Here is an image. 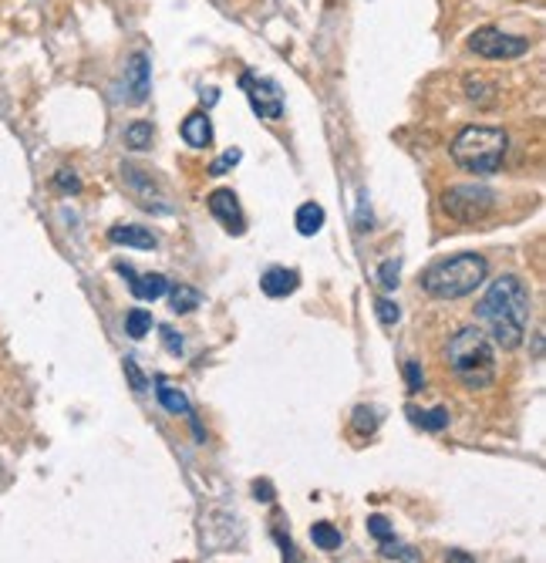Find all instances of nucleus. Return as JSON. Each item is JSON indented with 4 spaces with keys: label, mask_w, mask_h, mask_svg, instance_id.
Wrapping results in <instances>:
<instances>
[{
    "label": "nucleus",
    "mask_w": 546,
    "mask_h": 563,
    "mask_svg": "<svg viewBox=\"0 0 546 563\" xmlns=\"http://www.w3.org/2000/svg\"><path fill=\"white\" fill-rule=\"evenodd\" d=\"M445 563H476V557H472V553H466V550H449Z\"/></svg>",
    "instance_id": "obj_33"
},
{
    "label": "nucleus",
    "mask_w": 546,
    "mask_h": 563,
    "mask_svg": "<svg viewBox=\"0 0 546 563\" xmlns=\"http://www.w3.org/2000/svg\"><path fill=\"white\" fill-rule=\"evenodd\" d=\"M217 98H219V91H217V88L203 91V102H206V105H217Z\"/></svg>",
    "instance_id": "obj_35"
},
{
    "label": "nucleus",
    "mask_w": 546,
    "mask_h": 563,
    "mask_svg": "<svg viewBox=\"0 0 546 563\" xmlns=\"http://www.w3.org/2000/svg\"><path fill=\"white\" fill-rule=\"evenodd\" d=\"M240 159H243V152L236 149V145H233V149H227V152L219 155L217 162L209 166V176H223V172H229L233 166H240Z\"/></svg>",
    "instance_id": "obj_28"
},
{
    "label": "nucleus",
    "mask_w": 546,
    "mask_h": 563,
    "mask_svg": "<svg viewBox=\"0 0 546 563\" xmlns=\"http://www.w3.org/2000/svg\"><path fill=\"white\" fill-rule=\"evenodd\" d=\"M402 281V260L398 256H388L382 267H378V283H382L384 291H394Z\"/></svg>",
    "instance_id": "obj_23"
},
{
    "label": "nucleus",
    "mask_w": 546,
    "mask_h": 563,
    "mask_svg": "<svg viewBox=\"0 0 546 563\" xmlns=\"http://www.w3.org/2000/svg\"><path fill=\"white\" fill-rule=\"evenodd\" d=\"M324 219H328L324 206L304 203L301 209H297V217H293V226H297V233H301V236H318V233L324 230Z\"/></svg>",
    "instance_id": "obj_16"
},
{
    "label": "nucleus",
    "mask_w": 546,
    "mask_h": 563,
    "mask_svg": "<svg viewBox=\"0 0 546 563\" xmlns=\"http://www.w3.org/2000/svg\"><path fill=\"white\" fill-rule=\"evenodd\" d=\"M115 270L125 277L132 297H139V300H159V297L169 294V281H165L162 273H135L128 263H118Z\"/></svg>",
    "instance_id": "obj_11"
},
{
    "label": "nucleus",
    "mask_w": 546,
    "mask_h": 563,
    "mask_svg": "<svg viewBox=\"0 0 546 563\" xmlns=\"http://www.w3.org/2000/svg\"><path fill=\"white\" fill-rule=\"evenodd\" d=\"M375 310H378V320H382L384 328H392V324L402 320V308H398L394 300H388V297H378V300H375Z\"/></svg>",
    "instance_id": "obj_26"
},
{
    "label": "nucleus",
    "mask_w": 546,
    "mask_h": 563,
    "mask_svg": "<svg viewBox=\"0 0 546 563\" xmlns=\"http://www.w3.org/2000/svg\"><path fill=\"white\" fill-rule=\"evenodd\" d=\"M240 91L246 95V102L254 108L256 118H267V122H277L283 118V88H280L273 78L267 75H254V71H243L240 75Z\"/></svg>",
    "instance_id": "obj_7"
},
{
    "label": "nucleus",
    "mask_w": 546,
    "mask_h": 563,
    "mask_svg": "<svg viewBox=\"0 0 546 563\" xmlns=\"http://www.w3.org/2000/svg\"><path fill=\"white\" fill-rule=\"evenodd\" d=\"M445 365L456 374L458 384H466L469 392H483L495 382L499 361H495V345L486 337L479 328H458L449 345H445Z\"/></svg>",
    "instance_id": "obj_2"
},
{
    "label": "nucleus",
    "mask_w": 546,
    "mask_h": 563,
    "mask_svg": "<svg viewBox=\"0 0 546 563\" xmlns=\"http://www.w3.org/2000/svg\"><path fill=\"white\" fill-rule=\"evenodd\" d=\"M530 310H533L530 287L516 273H503L479 297L476 318L486 324V331H489L486 337L493 345H499L503 351H516L526 337V328H530Z\"/></svg>",
    "instance_id": "obj_1"
},
{
    "label": "nucleus",
    "mask_w": 546,
    "mask_h": 563,
    "mask_svg": "<svg viewBox=\"0 0 546 563\" xmlns=\"http://www.w3.org/2000/svg\"><path fill=\"white\" fill-rule=\"evenodd\" d=\"M495 206V192L483 182H469V186H452L442 196L445 217H452L456 223H483Z\"/></svg>",
    "instance_id": "obj_5"
},
{
    "label": "nucleus",
    "mask_w": 546,
    "mask_h": 563,
    "mask_svg": "<svg viewBox=\"0 0 546 563\" xmlns=\"http://www.w3.org/2000/svg\"><path fill=\"white\" fill-rule=\"evenodd\" d=\"M297 283H301V273H297V270L270 267V270H264V277H260V291L267 297H287L297 291Z\"/></svg>",
    "instance_id": "obj_14"
},
{
    "label": "nucleus",
    "mask_w": 546,
    "mask_h": 563,
    "mask_svg": "<svg viewBox=\"0 0 546 563\" xmlns=\"http://www.w3.org/2000/svg\"><path fill=\"white\" fill-rule=\"evenodd\" d=\"M125 378H128V382H132V392H135V395H145V388H149V382L142 378L139 365H135V361H132V358H125Z\"/></svg>",
    "instance_id": "obj_30"
},
{
    "label": "nucleus",
    "mask_w": 546,
    "mask_h": 563,
    "mask_svg": "<svg viewBox=\"0 0 546 563\" xmlns=\"http://www.w3.org/2000/svg\"><path fill=\"white\" fill-rule=\"evenodd\" d=\"M153 135H155L153 122H132L125 128V145L135 149V152H145V149H153Z\"/></svg>",
    "instance_id": "obj_19"
},
{
    "label": "nucleus",
    "mask_w": 546,
    "mask_h": 563,
    "mask_svg": "<svg viewBox=\"0 0 546 563\" xmlns=\"http://www.w3.org/2000/svg\"><path fill=\"white\" fill-rule=\"evenodd\" d=\"M273 537H277V543H280V550H283V563H301L297 560V547H293L291 543V537H283V533H273Z\"/></svg>",
    "instance_id": "obj_32"
},
{
    "label": "nucleus",
    "mask_w": 546,
    "mask_h": 563,
    "mask_svg": "<svg viewBox=\"0 0 546 563\" xmlns=\"http://www.w3.org/2000/svg\"><path fill=\"white\" fill-rule=\"evenodd\" d=\"M125 91L132 105H145L153 95V68H149V54L135 51L128 58L125 68Z\"/></svg>",
    "instance_id": "obj_10"
},
{
    "label": "nucleus",
    "mask_w": 546,
    "mask_h": 563,
    "mask_svg": "<svg viewBox=\"0 0 546 563\" xmlns=\"http://www.w3.org/2000/svg\"><path fill=\"white\" fill-rule=\"evenodd\" d=\"M469 51L489 58V61H513V58H523L530 51V41L520 38V34H506L499 27H479V31H472Z\"/></svg>",
    "instance_id": "obj_8"
},
{
    "label": "nucleus",
    "mask_w": 546,
    "mask_h": 563,
    "mask_svg": "<svg viewBox=\"0 0 546 563\" xmlns=\"http://www.w3.org/2000/svg\"><path fill=\"white\" fill-rule=\"evenodd\" d=\"M509 149V135L506 128H495V125H466L452 139V162L458 169H466L472 176H493L499 172L503 159H506Z\"/></svg>",
    "instance_id": "obj_4"
},
{
    "label": "nucleus",
    "mask_w": 546,
    "mask_h": 563,
    "mask_svg": "<svg viewBox=\"0 0 546 563\" xmlns=\"http://www.w3.org/2000/svg\"><path fill=\"white\" fill-rule=\"evenodd\" d=\"M169 304H172L176 314H192L203 304V294L190 283H169Z\"/></svg>",
    "instance_id": "obj_17"
},
{
    "label": "nucleus",
    "mask_w": 546,
    "mask_h": 563,
    "mask_svg": "<svg viewBox=\"0 0 546 563\" xmlns=\"http://www.w3.org/2000/svg\"><path fill=\"white\" fill-rule=\"evenodd\" d=\"M378 425H382V419H378V409H371V405H357L355 415H351V429H355L361 438L375 436Z\"/></svg>",
    "instance_id": "obj_20"
},
{
    "label": "nucleus",
    "mask_w": 546,
    "mask_h": 563,
    "mask_svg": "<svg viewBox=\"0 0 546 563\" xmlns=\"http://www.w3.org/2000/svg\"><path fill=\"white\" fill-rule=\"evenodd\" d=\"M368 533L378 540V543H388V540H394V526L384 520L382 512H375V516H368Z\"/></svg>",
    "instance_id": "obj_27"
},
{
    "label": "nucleus",
    "mask_w": 546,
    "mask_h": 563,
    "mask_svg": "<svg viewBox=\"0 0 546 563\" xmlns=\"http://www.w3.org/2000/svg\"><path fill=\"white\" fill-rule=\"evenodd\" d=\"M408 419L419 425L421 432H442V429H449V409H442V405H435L429 411L408 409Z\"/></svg>",
    "instance_id": "obj_18"
},
{
    "label": "nucleus",
    "mask_w": 546,
    "mask_h": 563,
    "mask_svg": "<svg viewBox=\"0 0 546 563\" xmlns=\"http://www.w3.org/2000/svg\"><path fill=\"white\" fill-rule=\"evenodd\" d=\"M153 331V310H142V308H132L125 314V334L132 341H142L145 334Z\"/></svg>",
    "instance_id": "obj_21"
},
{
    "label": "nucleus",
    "mask_w": 546,
    "mask_h": 563,
    "mask_svg": "<svg viewBox=\"0 0 546 563\" xmlns=\"http://www.w3.org/2000/svg\"><path fill=\"white\" fill-rule=\"evenodd\" d=\"M162 337H165V347H169V355H182L186 351V345H182V334H176L169 324L162 328Z\"/></svg>",
    "instance_id": "obj_31"
},
{
    "label": "nucleus",
    "mask_w": 546,
    "mask_h": 563,
    "mask_svg": "<svg viewBox=\"0 0 546 563\" xmlns=\"http://www.w3.org/2000/svg\"><path fill=\"white\" fill-rule=\"evenodd\" d=\"M382 557H388V560H402V563H419L421 557L415 550H408V547H402L398 540H388V543H382Z\"/></svg>",
    "instance_id": "obj_25"
},
{
    "label": "nucleus",
    "mask_w": 546,
    "mask_h": 563,
    "mask_svg": "<svg viewBox=\"0 0 546 563\" xmlns=\"http://www.w3.org/2000/svg\"><path fill=\"white\" fill-rule=\"evenodd\" d=\"M405 382H408V395H419L425 388V372H421L419 361H405Z\"/></svg>",
    "instance_id": "obj_29"
},
{
    "label": "nucleus",
    "mask_w": 546,
    "mask_h": 563,
    "mask_svg": "<svg viewBox=\"0 0 546 563\" xmlns=\"http://www.w3.org/2000/svg\"><path fill=\"white\" fill-rule=\"evenodd\" d=\"M254 493L264 496V503H273V486H270L267 479H264V483H254Z\"/></svg>",
    "instance_id": "obj_34"
},
{
    "label": "nucleus",
    "mask_w": 546,
    "mask_h": 563,
    "mask_svg": "<svg viewBox=\"0 0 546 563\" xmlns=\"http://www.w3.org/2000/svg\"><path fill=\"white\" fill-rule=\"evenodd\" d=\"M486 273H489V263L479 254L445 256L421 273V291L435 300H458V297H469L476 287H483Z\"/></svg>",
    "instance_id": "obj_3"
},
{
    "label": "nucleus",
    "mask_w": 546,
    "mask_h": 563,
    "mask_svg": "<svg viewBox=\"0 0 546 563\" xmlns=\"http://www.w3.org/2000/svg\"><path fill=\"white\" fill-rule=\"evenodd\" d=\"M155 398H159V405H162L169 415H192V405H190V398H186V392L172 388L165 378H155Z\"/></svg>",
    "instance_id": "obj_15"
},
{
    "label": "nucleus",
    "mask_w": 546,
    "mask_h": 563,
    "mask_svg": "<svg viewBox=\"0 0 546 563\" xmlns=\"http://www.w3.org/2000/svg\"><path fill=\"white\" fill-rule=\"evenodd\" d=\"M122 182H125V189L139 199L142 209H149L155 217H172V213H176V206L169 203V192L162 189V182L155 180V172H149V169L135 166V162H125V166H122Z\"/></svg>",
    "instance_id": "obj_6"
},
{
    "label": "nucleus",
    "mask_w": 546,
    "mask_h": 563,
    "mask_svg": "<svg viewBox=\"0 0 546 563\" xmlns=\"http://www.w3.org/2000/svg\"><path fill=\"white\" fill-rule=\"evenodd\" d=\"M108 240L115 246H132V250H155L159 240H155L153 230H145V226H135V223H118L108 230Z\"/></svg>",
    "instance_id": "obj_12"
},
{
    "label": "nucleus",
    "mask_w": 546,
    "mask_h": 563,
    "mask_svg": "<svg viewBox=\"0 0 546 563\" xmlns=\"http://www.w3.org/2000/svg\"><path fill=\"white\" fill-rule=\"evenodd\" d=\"M179 135H182V142H186L190 149H209V145H213V122H209L206 112H192V115H186Z\"/></svg>",
    "instance_id": "obj_13"
},
{
    "label": "nucleus",
    "mask_w": 546,
    "mask_h": 563,
    "mask_svg": "<svg viewBox=\"0 0 546 563\" xmlns=\"http://www.w3.org/2000/svg\"><path fill=\"white\" fill-rule=\"evenodd\" d=\"M310 540H314V547H320V550H338L341 547V530L330 523H314L310 526Z\"/></svg>",
    "instance_id": "obj_22"
},
{
    "label": "nucleus",
    "mask_w": 546,
    "mask_h": 563,
    "mask_svg": "<svg viewBox=\"0 0 546 563\" xmlns=\"http://www.w3.org/2000/svg\"><path fill=\"white\" fill-rule=\"evenodd\" d=\"M54 189L64 192V196H75V192H81V180H78L75 169H58V172H54Z\"/></svg>",
    "instance_id": "obj_24"
},
{
    "label": "nucleus",
    "mask_w": 546,
    "mask_h": 563,
    "mask_svg": "<svg viewBox=\"0 0 546 563\" xmlns=\"http://www.w3.org/2000/svg\"><path fill=\"white\" fill-rule=\"evenodd\" d=\"M206 206H209V213H213L233 236H243V233H246V217H243V206L233 189H213L209 199H206Z\"/></svg>",
    "instance_id": "obj_9"
}]
</instances>
